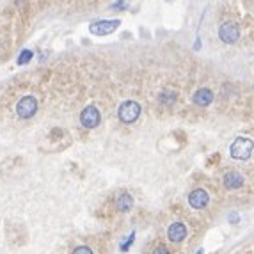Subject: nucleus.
I'll list each match as a JSON object with an SVG mask.
<instances>
[{
  "label": "nucleus",
  "mask_w": 254,
  "mask_h": 254,
  "mask_svg": "<svg viewBox=\"0 0 254 254\" xmlns=\"http://www.w3.org/2000/svg\"><path fill=\"white\" fill-rule=\"evenodd\" d=\"M229 219H231V222H237V220H238V215H237V213H233V215L229 217Z\"/></svg>",
  "instance_id": "obj_17"
},
{
  "label": "nucleus",
  "mask_w": 254,
  "mask_h": 254,
  "mask_svg": "<svg viewBox=\"0 0 254 254\" xmlns=\"http://www.w3.org/2000/svg\"><path fill=\"white\" fill-rule=\"evenodd\" d=\"M197 254H203V251H197Z\"/></svg>",
  "instance_id": "obj_18"
},
{
  "label": "nucleus",
  "mask_w": 254,
  "mask_h": 254,
  "mask_svg": "<svg viewBox=\"0 0 254 254\" xmlns=\"http://www.w3.org/2000/svg\"><path fill=\"white\" fill-rule=\"evenodd\" d=\"M32 50H23L20 54V57L16 59V64L18 66H23V64H27V63H30V59H32Z\"/></svg>",
  "instance_id": "obj_12"
},
{
  "label": "nucleus",
  "mask_w": 254,
  "mask_h": 254,
  "mask_svg": "<svg viewBox=\"0 0 254 254\" xmlns=\"http://www.w3.org/2000/svg\"><path fill=\"white\" fill-rule=\"evenodd\" d=\"M254 149V142L247 137H237L229 148V155L237 160H247Z\"/></svg>",
  "instance_id": "obj_1"
},
{
  "label": "nucleus",
  "mask_w": 254,
  "mask_h": 254,
  "mask_svg": "<svg viewBox=\"0 0 254 254\" xmlns=\"http://www.w3.org/2000/svg\"><path fill=\"white\" fill-rule=\"evenodd\" d=\"M116 206H118L119 212H130L131 206H133V199H131L130 194H121L116 201Z\"/></svg>",
  "instance_id": "obj_11"
},
{
  "label": "nucleus",
  "mask_w": 254,
  "mask_h": 254,
  "mask_svg": "<svg viewBox=\"0 0 254 254\" xmlns=\"http://www.w3.org/2000/svg\"><path fill=\"white\" fill-rule=\"evenodd\" d=\"M162 100H164V102H167V103H174V100H176V98H174V93L173 94L167 93V94H164V96H162Z\"/></svg>",
  "instance_id": "obj_15"
},
{
  "label": "nucleus",
  "mask_w": 254,
  "mask_h": 254,
  "mask_svg": "<svg viewBox=\"0 0 254 254\" xmlns=\"http://www.w3.org/2000/svg\"><path fill=\"white\" fill-rule=\"evenodd\" d=\"M151 254H171V251L167 249L165 246H162V244H160V246H157L155 249H153Z\"/></svg>",
  "instance_id": "obj_13"
},
{
  "label": "nucleus",
  "mask_w": 254,
  "mask_h": 254,
  "mask_svg": "<svg viewBox=\"0 0 254 254\" xmlns=\"http://www.w3.org/2000/svg\"><path fill=\"white\" fill-rule=\"evenodd\" d=\"M185 237H187V226L183 224V222H174V224H171L169 229H167V238H169L171 242H174V244L182 242Z\"/></svg>",
  "instance_id": "obj_8"
},
{
  "label": "nucleus",
  "mask_w": 254,
  "mask_h": 254,
  "mask_svg": "<svg viewBox=\"0 0 254 254\" xmlns=\"http://www.w3.org/2000/svg\"><path fill=\"white\" fill-rule=\"evenodd\" d=\"M208 201H210V195H208V192L203 190V189H195V190H192L190 195H189V203H190V206L195 208V210H203L208 204Z\"/></svg>",
  "instance_id": "obj_7"
},
{
  "label": "nucleus",
  "mask_w": 254,
  "mask_h": 254,
  "mask_svg": "<svg viewBox=\"0 0 254 254\" xmlns=\"http://www.w3.org/2000/svg\"><path fill=\"white\" fill-rule=\"evenodd\" d=\"M73 254H93V251H91L89 247L80 246V247H76V249L73 251Z\"/></svg>",
  "instance_id": "obj_14"
},
{
  "label": "nucleus",
  "mask_w": 254,
  "mask_h": 254,
  "mask_svg": "<svg viewBox=\"0 0 254 254\" xmlns=\"http://www.w3.org/2000/svg\"><path fill=\"white\" fill-rule=\"evenodd\" d=\"M112 7H116V9H127L128 4H127V2H116V4H112Z\"/></svg>",
  "instance_id": "obj_16"
},
{
  "label": "nucleus",
  "mask_w": 254,
  "mask_h": 254,
  "mask_svg": "<svg viewBox=\"0 0 254 254\" xmlns=\"http://www.w3.org/2000/svg\"><path fill=\"white\" fill-rule=\"evenodd\" d=\"M224 185H226V189H240V187L244 185V176H242L240 173L231 171V173H228L224 176Z\"/></svg>",
  "instance_id": "obj_10"
},
{
  "label": "nucleus",
  "mask_w": 254,
  "mask_h": 254,
  "mask_svg": "<svg viewBox=\"0 0 254 254\" xmlns=\"http://www.w3.org/2000/svg\"><path fill=\"white\" fill-rule=\"evenodd\" d=\"M100 121H102V114H100V110H98L94 105H87L84 110H82L80 123L84 128L93 130V128H96L98 125H100Z\"/></svg>",
  "instance_id": "obj_4"
},
{
  "label": "nucleus",
  "mask_w": 254,
  "mask_h": 254,
  "mask_svg": "<svg viewBox=\"0 0 254 254\" xmlns=\"http://www.w3.org/2000/svg\"><path fill=\"white\" fill-rule=\"evenodd\" d=\"M192 100H194V103L197 107H208L213 102V93L210 89H206V87H203V89L195 91V94H194Z\"/></svg>",
  "instance_id": "obj_9"
},
{
  "label": "nucleus",
  "mask_w": 254,
  "mask_h": 254,
  "mask_svg": "<svg viewBox=\"0 0 254 254\" xmlns=\"http://www.w3.org/2000/svg\"><path fill=\"white\" fill-rule=\"evenodd\" d=\"M219 38L224 43H237L238 38H240V27L235 23V21H226L222 23L219 29Z\"/></svg>",
  "instance_id": "obj_6"
},
{
  "label": "nucleus",
  "mask_w": 254,
  "mask_h": 254,
  "mask_svg": "<svg viewBox=\"0 0 254 254\" xmlns=\"http://www.w3.org/2000/svg\"><path fill=\"white\" fill-rule=\"evenodd\" d=\"M36 110H38V100L34 96H23L20 102L16 103V114L20 116L21 119H29L36 114Z\"/></svg>",
  "instance_id": "obj_3"
},
{
  "label": "nucleus",
  "mask_w": 254,
  "mask_h": 254,
  "mask_svg": "<svg viewBox=\"0 0 254 254\" xmlns=\"http://www.w3.org/2000/svg\"><path fill=\"white\" fill-rule=\"evenodd\" d=\"M118 27H119V20H102L91 23L89 32L94 36H109L114 30H118Z\"/></svg>",
  "instance_id": "obj_5"
},
{
  "label": "nucleus",
  "mask_w": 254,
  "mask_h": 254,
  "mask_svg": "<svg viewBox=\"0 0 254 254\" xmlns=\"http://www.w3.org/2000/svg\"><path fill=\"white\" fill-rule=\"evenodd\" d=\"M118 114H119V119H121L123 123L131 125L133 121H137V118L140 116V105L137 102H133V100H128V102L119 105Z\"/></svg>",
  "instance_id": "obj_2"
}]
</instances>
